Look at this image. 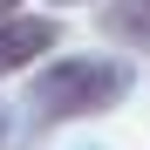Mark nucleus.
<instances>
[{"instance_id": "obj_1", "label": "nucleus", "mask_w": 150, "mask_h": 150, "mask_svg": "<svg viewBox=\"0 0 150 150\" xmlns=\"http://www.w3.org/2000/svg\"><path fill=\"white\" fill-rule=\"evenodd\" d=\"M137 89L130 62L116 55H62L28 82V116L34 123H75V116H103Z\"/></svg>"}, {"instance_id": "obj_2", "label": "nucleus", "mask_w": 150, "mask_h": 150, "mask_svg": "<svg viewBox=\"0 0 150 150\" xmlns=\"http://www.w3.org/2000/svg\"><path fill=\"white\" fill-rule=\"evenodd\" d=\"M55 41H62V28H55V21H34V14L0 21V75H21L28 62H41Z\"/></svg>"}, {"instance_id": "obj_3", "label": "nucleus", "mask_w": 150, "mask_h": 150, "mask_svg": "<svg viewBox=\"0 0 150 150\" xmlns=\"http://www.w3.org/2000/svg\"><path fill=\"white\" fill-rule=\"evenodd\" d=\"M96 28L109 41H123V48H150V0H103Z\"/></svg>"}, {"instance_id": "obj_4", "label": "nucleus", "mask_w": 150, "mask_h": 150, "mask_svg": "<svg viewBox=\"0 0 150 150\" xmlns=\"http://www.w3.org/2000/svg\"><path fill=\"white\" fill-rule=\"evenodd\" d=\"M14 14H21V0H0V21H14Z\"/></svg>"}, {"instance_id": "obj_5", "label": "nucleus", "mask_w": 150, "mask_h": 150, "mask_svg": "<svg viewBox=\"0 0 150 150\" xmlns=\"http://www.w3.org/2000/svg\"><path fill=\"white\" fill-rule=\"evenodd\" d=\"M0 143H7V109H0Z\"/></svg>"}, {"instance_id": "obj_6", "label": "nucleus", "mask_w": 150, "mask_h": 150, "mask_svg": "<svg viewBox=\"0 0 150 150\" xmlns=\"http://www.w3.org/2000/svg\"><path fill=\"white\" fill-rule=\"evenodd\" d=\"M55 7H75V0H55Z\"/></svg>"}]
</instances>
